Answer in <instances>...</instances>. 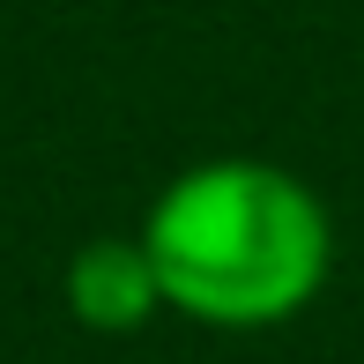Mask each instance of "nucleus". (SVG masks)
I'll use <instances>...</instances> for the list:
<instances>
[{
	"mask_svg": "<svg viewBox=\"0 0 364 364\" xmlns=\"http://www.w3.org/2000/svg\"><path fill=\"white\" fill-rule=\"evenodd\" d=\"M164 297L201 320H283L327 275V216L275 164H201L141 230Z\"/></svg>",
	"mask_w": 364,
	"mask_h": 364,
	"instance_id": "1",
	"label": "nucleus"
},
{
	"mask_svg": "<svg viewBox=\"0 0 364 364\" xmlns=\"http://www.w3.org/2000/svg\"><path fill=\"white\" fill-rule=\"evenodd\" d=\"M156 297H164V283H156V260H149V245L90 238V245L68 260V305H75L90 327H134L141 312L156 305Z\"/></svg>",
	"mask_w": 364,
	"mask_h": 364,
	"instance_id": "2",
	"label": "nucleus"
}]
</instances>
